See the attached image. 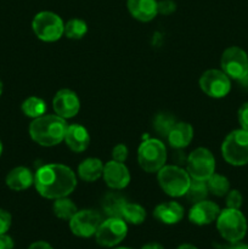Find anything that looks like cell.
<instances>
[{
  "label": "cell",
  "instance_id": "obj_1",
  "mask_svg": "<svg viewBox=\"0 0 248 249\" xmlns=\"http://www.w3.org/2000/svg\"><path fill=\"white\" fill-rule=\"evenodd\" d=\"M34 185L39 195L48 199L67 197L77 186V178L70 167L63 164H46L34 175Z\"/></svg>",
  "mask_w": 248,
  "mask_h": 249
},
{
  "label": "cell",
  "instance_id": "obj_2",
  "mask_svg": "<svg viewBox=\"0 0 248 249\" xmlns=\"http://www.w3.org/2000/svg\"><path fill=\"white\" fill-rule=\"evenodd\" d=\"M66 130V119L61 118L57 114H44L33 119L29 124V135L32 140L44 147H51L62 142Z\"/></svg>",
  "mask_w": 248,
  "mask_h": 249
},
{
  "label": "cell",
  "instance_id": "obj_3",
  "mask_svg": "<svg viewBox=\"0 0 248 249\" xmlns=\"http://www.w3.org/2000/svg\"><path fill=\"white\" fill-rule=\"evenodd\" d=\"M216 229L229 243L237 242L242 241L247 233V220L240 209L226 208L216 218Z\"/></svg>",
  "mask_w": 248,
  "mask_h": 249
},
{
  "label": "cell",
  "instance_id": "obj_4",
  "mask_svg": "<svg viewBox=\"0 0 248 249\" xmlns=\"http://www.w3.org/2000/svg\"><path fill=\"white\" fill-rule=\"evenodd\" d=\"M157 173L158 184L168 196H185L191 182V177L186 170L179 165H164Z\"/></svg>",
  "mask_w": 248,
  "mask_h": 249
},
{
  "label": "cell",
  "instance_id": "obj_5",
  "mask_svg": "<svg viewBox=\"0 0 248 249\" xmlns=\"http://www.w3.org/2000/svg\"><path fill=\"white\" fill-rule=\"evenodd\" d=\"M223 157L229 164L241 167L248 163V131L237 129L229 134L221 145Z\"/></svg>",
  "mask_w": 248,
  "mask_h": 249
},
{
  "label": "cell",
  "instance_id": "obj_6",
  "mask_svg": "<svg viewBox=\"0 0 248 249\" xmlns=\"http://www.w3.org/2000/svg\"><path fill=\"white\" fill-rule=\"evenodd\" d=\"M167 160V148L158 139H146L138 150L139 165L147 173H157L164 167Z\"/></svg>",
  "mask_w": 248,
  "mask_h": 249
},
{
  "label": "cell",
  "instance_id": "obj_7",
  "mask_svg": "<svg viewBox=\"0 0 248 249\" xmlns=\"http://www.w3.org/2000/svg\"><path fill=\"white\" fill-rule=\"evenodd\" d=\"M32 28L36 38L53 43L63 36L65 23L58 15L51 11H41L34 16Z\"/></svg>",
  "mask_w": 248,
  "mask_h": 249
},
{
  "label": "cell",
  "instance_id": "obj_8",
  "mask_svg": "<svg viewBox=\"0 0 248 249\" xmlns=\"http://www.w3.org/2000/svg\"><path fill=\"white\" fill-rule=\"evenodd\" d=\"M214 170L215 158L208 148H196L186 158V172L191 179L207 181L214 174Z\"/></svg>",
  "mask_w": 248,
  "mask_h": 249
},
{
  "label": "cell",
  "instance_id": "obj_9",
  "mask_svg": "<svg viewBox=\"0 0 248 249\" xmlns=\"http://www.w3.org/2000/svg\"><path fill=\"white\" fill-rule=\"evenodd\" d=\"M220 65L230 79L245 80L248 77V55L238 46H230L224 51Z\"/></svg>",
  "mask_w": 248,
  "mask_h": 249
},
{
  "label": "cell",
  "instance_id": "obj_10",
  "mask_svg": "<svg viewBox=\"0 0 248 249\" xmlns=\"http://www.w3.org/2000/svg\"><path fill=\"white\" fill-rule=\"evenodd\" d=\"M128 233V226L122 218H108L101 221L95 232L96 242L101 247L111 248L121 243Z\"/></svg>",
  "mask_w": 248,
  "mask_h": 249
},
{
  "label": "cell",
  "instance_id": "obj_11",
  "mask_svg": "<svg viewBox=\"0 0 248 249\" xmlns=\"http://www.w3.org/2000/svg\"><path fill=\"white\" fill-rule=\"evenodd\" d=\"M199 88L202 91L213 99L225 97L231 90L230 78L219 70H208L199 78Z\"/></svg>",
  "mask_w": 248,
  "mask_h": 249
},
{
  "label": "cell",
  "instance_id": "obj_12",
  "mask_svg": "<svg viewBox=\"0 0 248 249\" xmlns=\"http://www.w3.org/2000/svg\"><path fill=\"white\" fill-rule=\"evenodd\" d=\"M101 215L91 209L79 211L70 220V228L73 235L78 237H91L101 224Z\"/></svg>",
  "mask_w": 248,
  "mask_h": 249
},
{
  "label": "cell",
  "instance_id": "obj_13",
  "mask_svg": "<svg viewBox=\"0 0 248 249\" xmlns=\"http://www.w3.org/2000/svg\"><path fill=\"white\" fill-rule=\"evenodd\" d=\"M53 107L55 113L61 118H73L80 109L79 97L72 90L61 89L53 96Z\"/></svg>",
  "mask_w": 248,
  "mask_h": 249
},
{
  "label": "cell",
  "instance_id": "obj_14",
  "mask_svg": "<svg viewBox=\"0 0 248 249\" xmlns=\"http://www.w3.org/2000/svg\"><path fill=\"white\" fill-rule=\"evenodd\" d=\"M102 178L107 186L113 190H123L130 182V173L128 168L124 165V163L113 160L104 165Z\"/></svg>",
  "mask_w": 248,
  "mask_h": 249
},
{
  "label": "cell",
  "instance_id": "obj_15",
  "mask_svg": "<svg viewBox=\"0 0 248 249\" xmlns=\"http://www.w3.org/2000/svg\"><path fill=\"white\" fill-rule=\"evenodd\" d=\"M219 213H220V208L218 204L204 199L192 206L189 212V220L195 225H208L216 220Z\"/></svg>",
  "mask_w": 248,
  "mask_h": 249
},
{
  "label": "cell",
  "instance_id": "obj_16",
  "mask_svg": "<svg viewBox=\"0 0 248 249\" xmlns=\"http://www.w3.org/2000/svg\"><path fill=\"white\" fill-rule=\"evenodd\" d=\"M126 6L131 16L140 22L152 21L158 14L157 0H128Z\"/></svg>",
  "mask_w": 248,
  "mask_h": 249
},
{
  "label": "cell",
  "instance_id": "obj_17",
  "mask_svg": "<svg viewBox=\"0 0 248 249\" xmlns=\"http://www.w3.org/2000/svg\"><path fill=\"white\" fill-rule=\"evenodd\" d=\"M63 141L73 152H83L90 143V135L87 129L80 124L67 125Z\"/></svg>",
  "mask_w": 248,
  "mask_h": 249
},
{
  "label": "cell",
  "instance_id": "obj_18",
  "mask_svg": "<svg viewBox=\"0 0 248 249\" xmlns=\"http://www.w3.org/2000/svg\"><path fill=\"white\" fill-rule=\"evenodd\" d=\"M153 215L158 221L167 225L179 223L184 216V208L180 203L174 201L158 204L153 211Z\"/></svg>",
  "mask_w": 248,
  "mask_h": 249
},
{
  "label": "cell",
  "instance_id": "obj_19",
  "mask_svg": "<svg viewBox=\"0 0 248 249\" xmlns=\"http://www.w3.org/2000/svg\"><path fill=\"white\" fill-rule=\"evenodd\" d=\"M167 139L173 148L181 150L189 146L194 139V128L185 122H177L168 134Z\"/></svg>",
  "mask_w": 248,
  "mask_h": 249
},
{
  "label": "cell",
  "instance_id": "obj_20",
  "mask_svg": "<svg viewBox=\"0 0 248 249\" xmlns=\"http://www.w3.org/2000/svg\"><path fill=\"white\" fill-rule=\"evenodd\" d=\"M34 184V175L26 167H16L6 175V185L14 191H23Z\"/></svg>",
  "mask_w": 248,
  "mask_h": 249
},
{
  "label": "cell",
  "instance_id": "obj_21",
  "mask_svg": "<svg viewBox=\"0 0 248 249\" xmlns=\"http://www.w3.org/2000/svg\"><path fill=\"white\" fill-rule=\"evenodd\" d=\"M104 163L99 158H87L78 167V175L87 182L96 181L102 177Z\"/></svg>",
  "mask_w": 248,
  "mask_h": 249
},
{
  "label": "cell",
  "instance_id": "obj_22",
  "mask_svg": "<svg viewBox=\"0 0 248 249\" xmlns=\"http://www.w3.org/2000/svg\"><path fill=\"white\" fill-rule=\"evenodd\" d=\"M125 203L126 201L123 196L111 192L102 199V211L108 218H122V212Z\"/></svg>",
  "mask_w": 248,
  "mask_h": 249
},
{
  "label": "cell",
  "instance_id": "obj_23",
  "mask_svg": "<svg viewBox=\"0 0 248 249\" xmlns=\"http://www.w3.org/2000/svg\"><path fill=\"white\" fill-rule=\"evenodd\" d=\"M21 108L22 112L24 113V116L35 119L45 114L46 104L43 99H40V97L31 96L22 102Z\"/></svg>",
  "mask_w": 248,
  "mask_h": 249
},
{
  "label": "cell",
  "instance_id": "obj_24",
  "mask_svg": "<svg viewBox=\"0 0 248 249\" xmlns=\"http://www.w3.org/2000/svg\"><path fill=\"white\" fill-rule=\"evenodd\" d=\"M208 194L209 190L208 186H207V181L191 179V182H190L189 189H187L186 194H185V197H186V199L190 203L195 204L197 202L204 201L207 196H208Z\"/></svg>",
  "mask_w": 248,
  "mask_h": 249
},
{
  "label": "cell",
  "instance_id": "obj_25",
  "mask_svg": "<svg viewBox=\"0 0 248 249\" xmlns=\"http://www.w3.org/2000/svg\"><path fill=\"white\" fill-rule=\"evenodd\" d=\"M53 214L57 216L58 219L62 220H71L72 216L78 212L77 206L73 203L72 199L67 198V197H61V198L55 199L53 206Z\"/></svg>",
  "mask_w": 248,
  "mask_h": 249
},
{
  "label": "cell",
  "instance_id": "obj_26",
  "mask_svg": "<svg viewBox=\"0 0 248 249\" xmlns=\"http://www.w3.org/2000/svg\"><path fill=\"white\" fill-rule=\"evenodd\" d=\"M122 219L125 223L133 224V225H140L146 219V211L143 207L136 203H128L126 202L122 212Z\"/></svg>",
  "mask_w": 248,
  "mask_h": 249
},
{
  "label": "cell",
  "instance_id": "obj_27",
  "mask_svg": "<svg viewBox=\"0 0 248 249\" xmlns=\"http://www.w3.org/2000/svg\"><path fill=\"white\" fill-rule=\"evenodd\" d=\"M207 186H208L209 192H212L216 197L226 196L228 192L230 191V182H229L228 178L220 174H215V173L207 180Z\"/></svg>",
  "mask_w": 248,
  "mask_h": 249
},
{
  "label": "cell",
  "instance_id": "obj_28",
  "mask_svg": "<svg viewBox=\"0 0 248 249\" xmlns=\"http://www.w3.org/2000/svg\"><path fill=\"white\" fill-rule=\"evenodd\" d=\"M175 123H177V119L170 113H158L153 119V129L158 135L167 138Z\"/></svg>",
  "mask_w": 248,
  "mask_h": 249
},
{
  "label": "cell",
  "instance_id": "obj_29",
  "mask_svg": "<svg viewBox=\"0 0 248 249\" xmlns=\"http://www.w3.org/2000/svg\"><path fill=\"white\" fill-rule=\"evenodd\" d=\"M88 32V24L85 23V21L80 18H72L65 24V31L63 34L67 36L68 39H82L83 36L87 34Z\"/></svg>",
  "mask_w": 248,
  "mask_h": 249
},
{
  "label": "cell",
  "instance_id": "obj_30",
  "mask_svg": "<svg viewBox=\"0 0 248 249\" xmlns=\"http://www.w3.org/2000/svg\"><path fill=\"white\" fill-rule=\"evenodd\" d=\"M243 197L238 190H230L226 195V208L240 209L242 206Z\"/></svg>",
  "mask_w": 248,
  "mask_h": 249
},
{
  "label": "cell",
  "instance_id": "obj_31",
  "mask_svg": "<svg viewBox=\"0 0 248 249\" xmlns=\"http://www.w3.org/2000/svg\"><path fill=\"white\" fill-rule=\"evenodd\" d=\"M128 147L124 143H118L112 150V160H117V162L124 163L126 160V158H128Z\"/></svg>",
  "mask_w": 248,
  "mask_h": 249
},
{
  "label": "cell",
  "instance_id": "obj_32",
  "mask_svg": "<svg viewBox=\"0 0 248 249\" xmlns=\"http://www.w3.org/2000/svg\"><path fill=\"white\" fill-rule=\"evenodd\" d=\"M11 223V214H10L9 212L4 211V209H0V235H1V233H6L7 231H9Z\"/></svg>",
  "mask_w": 248,
  "mask_h": 249
},
{
  "label": "cell",
  "instance_id": "obj_33",
  "mask_svg": "<svg viewBox=\"0 0 248 249\" xmlns=\"http://www.w3.org/2000/svg\"><path fill=\"white\" fill-rule=\"evenodd\" d=\"M177 10V4L173 0H160L158 1V14L170 15Z\"/></svg>",
  "mask_w": 248,
  "mask_h": 249
},
{
  "label": "cell",
  "instance_id": "obj_34",
  "mask_svg": "<svg viewBox=\"0 0 248 249\" xmlns=\"http://www.w3.org/2000/svg\"><path fill=\"white\" fill-rule=\"evenodd\" d=\"M237 118L241 128L248 131V102H245V104L238 108Z\"/></svg>",
  "mask_w": 248,
  "mask_h": 249
},
{
  "label": "cell",
  "instance_id": "obj_35",
  "mask_svg": "<svg viewBox=\"0 0 248 249\" xmlns=\"http://www.w3.org/2000/svg\"><path fill=\"white\" fill-rule=\"evenodd\" d=\"M14 240L6 233L0 235V249H14Z\"/></svg>",
  "mask_w": 248,
  "mask_h": 249
},
{
  "label": "cell",
  "instance_id": "obj_36",
  "mask_svg": "<svg viewBox=\"0 0 248 249\" xmlns=\"http://www.w3.org/2000/svg\"><path fill=\"white\" fill-rule=\"evenodd\" d=\"M28 249H53L49 243L44 242V241H38V242H34L29 246Z\"/></svg>",
  "mask_w": 248,
  "mask_h": 249
},
{
  "label": "cell",
  "instance_id": "obj_37",
  "mask_svg": "<svg viewBox=\"0 0 248 249\" xmlns=\"http://www.w3.org/2000/svg\"><path fill=\"white\" fill-rule=\"evenodd\" d=\"M224 249H248V245L237 241V242H230V245L224 247Z\"/></svg>",
  "mask_w": 248,
  "mask_h": 249
},
{
  "label": "cell",
  "instance_id": "obj_38",
  "mask_svg": "<svg viewBox=\"0 0 248 249\" xmlns=\"http://www.w3.org/2000/svg\"><path fill=\"white\" fill-rule=\"evenodd\" d=\"M141 249H164L163 246H160L159 243H148V245H145Z\"/></svg>",
  "mask_w": 248,
  "mask_h": 249
},
{
  "label": "cell",
  "instance_id": "obj_39",
  "mask_svg": "<svg viewBox=\"0 0 248 249\" xmlns=\"http://www.w3.org/2000/svg\"><path fill=\"white\" fill-rule=\"evenodd\" d=\"M177 249H197V248L192 245H181L177 247Z\"/></svg>",
  "mask_w": 248,
  "mask_h": 249
},
{
  "label": "cell",
  "instance_id": "obj_40",
  "mask_svg": "<svg viewBox=\"0 0 248 249\" xmlns=\"http://www.w3.org/2000/svg\"><path fill=\"white\" fill-rule=\"evenodd\" d=\"M1 153H2V142L1 140H0V156H1Z\"/></svg>",
  "mask_w": 248,
  "mask_h": 249
},
{
  "label": "cell",
  "instance_id": "obj_41",
  "mask_svg": "<svg viewBox=\"0 0 248 249\" xmlns=\"http://www.w3.org/2000/svg\"><path fill=\"white\" fill-rule=\"evenodd\" d=\"M1 92H2V82L0 80V95H1Z\"/></svg>",
  "mask_w": 248,
  "mask_h": 249
},
{
  "label": "cell",
  "instance_id": "obj_42",
  "mask_svg": "<svg viewBox=\"0 0 248 249\" xmlns=\"http://www.w3.org/2000/svg\"><path fill=\"white\" fill-rule=\"evenodd\" d=\"M114 249H130V248H124V247H121V248H114Z\"/></svg>",
  "mask_w": 248,
  "mask_h": 249
}]
</instances>
